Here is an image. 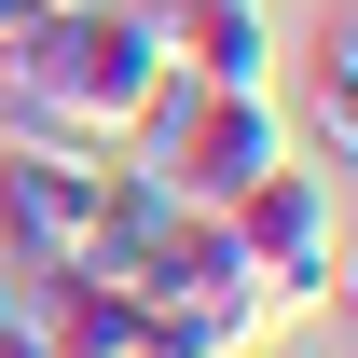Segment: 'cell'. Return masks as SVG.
I'll use <instances>...</instances> for the list:
<instances>
[{
  "label": "cell",
  "mask_w": 358,
  "mask_h": 358,
  "mask_svg": "<svg viewBox=\"0 0 358 358\" xmlns=\"http://www.w3.org/2000/svg\"><path fill=\"white\" fill-rule=\"evenodd\" d=\"M152 83H166V42L138 28L124 0L28 14V28L0 42V138H28V152H110V138L152 110Z\"/></svg>",
  "instance_id": "cell-1"
},
{
  "label": "cell",
  "mask_w": 358,
  "mask_h": 358,
  "mask_svg": "<svg viewBox=\"0 0 358 358\" xmlns=\"http://www.w3.org/2000/svg\"><path fill=\"white\" fill-rule=\"evenodd\" d=\"M124 152L166 179L179 207H234V193L289 152V124H275V83H207V69H166V83H152V110L124 124Z\"/></svg>",
  "instance_id": "cell-2"
},
{
  "label": "cell",
  "mask_w": 358,
  "mask_h": 358,
  "mask_svg": "<svg viewBox=\"0 0 358 358\" xmlns=\"http://www.w3.org/2000/svg\"><path fill=\"white\" fill-rule=\"evenodd\" d=\"M221 221H234V248H248V275H262V303H275V317L345 303V166L275 152V166L234 193Z\"/></svg>",
  "instance_id": "cell-3"
},
{
  "label": "cell",
  "mask_w": 358,
  "mask_h": 358,
  "mask_svg": "<svg viewBox=\"0 0 358 358\" xmlns=\"http://www.w3.org/2000/svg\"><path fill=\"white\" fill-rule=\"evenodd\" d=\"M83 248H96V152H28V138H0V262L69 275Z\"/></svg>",
  "instance_id": "cell-4"
},
{
  "label": "cell",
  "mask_w": 358,
  "mask_h": 358,
  "mask_svg": "<svg viewBox=\"0 0 358 358\" xmlns=\"http://www.w3.org/2000/svg\"><path fill=\"white\" fill-rule=\"evenodd\" d=\"M275 124H289V152H303V166H345V152H358V55H345V28L317 42L303 83L275 96Z\"/></svg>",
  "instance_id": "cell-5"
},
{
  "label": "cell",
  "mask_w": 358,
  "mask_h": 358,
  "mask_svg": "<svg viewBox=\"0 0 358 358\" xmlns=\"http://www.w3.org/2000/svg\"><path fill=\"white\" fill-rule=\"evenodd\" d=\"M248 358H331V345H248Z\"/></svg>",
  "instance_id": "cell-6"
},
{
  "label": "cell",
  "mask_w": 358,
  "mask_h": 358,
  "mask_svg": "<svg viewBox=\"0 0 358 358\" xmlns=\"http://www.w3.org/2000/svg\"><path fill=\"white\" fill-rule=\"evenodd\" d=\"M14 28H28V0H0V42H14Z\"/></svg>",
  "instance_id": "cell-7"
},
{
  "label": "cell",
  "mask_w": 358,
  "mask_h": 358,
  "mask_svg": "<svg viewBox=\"0 0 358 358\" xmlns=\"http://www.w3.org/2000/svg\"><path fill=\"white\" fill-rule=\"evenodd\" d=\"M28 14H96V0H28Z\"/></svg>",
  "instance_id": "cell-8"
}]
</instances>
